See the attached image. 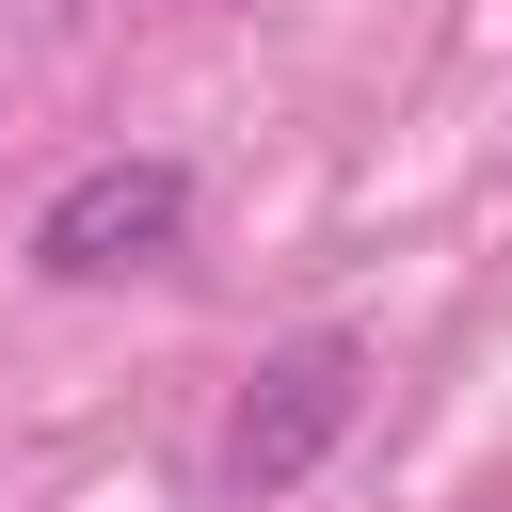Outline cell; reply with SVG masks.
I'll return each instance as SVG.
<instances>
[{
  "label": "cell",
  "mask_w": 512,
  "mask_h": 512,
  "mask_svg": "<svg viewBox=\"0 0 512 512\" xmlns=\"http://www.w3.org/2000/svg\"><path fill=\"white\" fill-rule=\"evenodd\" d=\"M176 240H192V176H176V160H96V176H64V192L32 208V272H64V288L160 272Z\"/></svg>",
  "instance_id": "obj_1"
},
{
  "label": "cell",
  "mask_w": 512,
  "mask_h": 512,
  "mask_svg": "<svg viewBox=\"0 0 512 512\" xmlns=\"http://www.w3.org/2000/svg\"><path fill=\"white\" fill-rule=\"evenodd\" d=\"M352 400H368V352H352V336H288V352L240 384V416H224V496H288V480L352 432Z\"/></svg>",
  "instance_id": "obj_2"
}]
</instances>
